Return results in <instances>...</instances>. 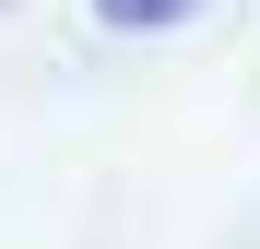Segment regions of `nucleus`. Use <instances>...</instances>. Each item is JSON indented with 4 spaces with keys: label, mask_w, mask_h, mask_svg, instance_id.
Returning <instances> with one entry per match:
<instances>
[{
    "label": "nucleus",
    "mask_w": 260,
    "mask_h": 249,
    "mask_svg": "<svg viewBox=\"0 0 260 249\" xmlns=\"http://www.w3.org/2000/svg\"><path fill=\"white\" fill-rule=\"evenodd\" d=\"M201 0H95V24L107 36H166V24H189Z\"/></svg>",
    "instance_id": "nucleus-1"
}]
</instances>
